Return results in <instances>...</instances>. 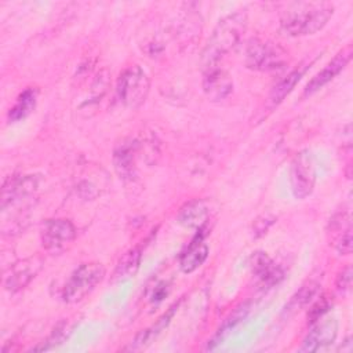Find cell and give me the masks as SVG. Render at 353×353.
<instances>
[{
  "label": "cell",
  "mask_w": 353,
  "mask_h": 353,
  "mask_svg": "<svg viewBox=\"0 0 353 353\" xmlns=\"http://www.w3.org/2000/svg\"><path fill=\"white\" fill-rule=\"evenodd\" d=\"M332 15L334 6L328 1L291 3L280 14V26L294 37L314 34L328 23Z\"/></svg>",
  "instance_id": "obj_1"
},
{
  "label": "cell",
  "mask_w": 353,
  "mask_h": 353,
  "mask_svg": "<svg viewBox=\"0 0 353 353\" xmlns=\"http://www.w3.org/2000/svg\"><path fill=\"white\" fill-rule=\"evenodd\" d=\"M247 22L248 19L244 12L229 14L218 22L203 51V69L216 66L221 58L240 43L247 29Z\"/></svg>",
  "instance_id": "obj_2"
},
{
  "label": "cell",
  "mask_w": 353,
  "mask_h": 353,
  "mask_svg": "<svg viewBox=\"0 0 353 353\" xmlns=\"http://www.w3.org/2000/svg\"><path fill=\"white\" fill-rule=\"evenodd\" d=\"M105 277V268L99 262H87L80 265L69 276L62 288V299L68 303H76L84 299Z\"/></svg>",
  "instance_id": "obj_3"
},
{
  "label": "cell",
  "mask_w": 353,
  "mask_h": 353,
  "mask_svg": "<svg viewBox=\"0 0 353 353\" xmlns=\"http://www.w3.org/2000/svg\"><path fill=\"white\" fill-rule=\"evenodd\" d=\"M150 90V80L146 72L138 66L132 65L125 68L117 80L116 92L120 102L131 109L139 108L148 98Z\"/></svg>",
  "instance_id": "obj_4"
},
{
  "label": "cell",
  "mask_w": 353,
  "mask_h": 353,
  "mask_svg": "<svg viewBox=\"0 0 353 353\" xmlns=\"http://www.w3.org/2000/svg\"><path fill=\"white\" fill-rule=\"evenodd\" d=\"M287 61L285 51L270 40L252 39L245 48V66L258 72H270L283 68Z\"/></svg>",
  "instance_id": "obj_5"
},
{
  "label": "cell",
  "mask_w": 353,
  "mask_h": 353,
  "mask_svg": "<svg viewBox=\"0 0 353 353\" xmlns=\"http://www.w3.org/2000/svg\"><path fill=\"white\" fill-rule=\"evenodd\" d=\"M290 183L296 199H305L312 194L316 185V165L309 150H301L294 157L290 171Z\"/></svg>",
  "instance_id": "obj_6"
},
{
  "label": "cell",
  "mask_w": 353,
  "mask_h": 353,
  "mask_svg": "<svg viewBox=\"0 0 353 353\" xmlns=\"http://www.w3.org/2000/svg\"><path fill=\"white\" fill-rule=\"evenodd\" d=\"M39 188V178L36 175L10 176L3 186L1 192V210L3 212L12 207L32 203L34 193Z\"/></svg>",
  "instance_id": "obj_7"
},
{
  "label": "cell",
  "mask_w": 353,
  "mask_h": 353,
  "mask_svg": "<svg viewBox=\"0 0 353 353\" xmlns=\"http://www.w3.org/2000/svg\"><path fill=\"white\" fill-rule=\"evenodd\" d=\"M338 335V321L331 314H323L317 319L305 336L299 352H317L331 345Z\"/></svg>",
  "instance_id": "obj_8"
},
{
  "label": "cell",
  "mask_w": 353,
  "mask_h": 353,
  "mask_svg": "<svg viewBox=\"0 0 353 353\" xmlns=\"http://www.w3.org/2000/svg\"><path fill=\"white\" fill-rule=\"evenodd\" d=\"M41 266L43 259L39 255L15 262L4 274V288L10 292H18L23 290L41 270Z\"/></svg>",
  "instance_id": "obj_9"
},
{
  "label": "cell",
  "mask_w": 353,
  "mask_h": 353,
  "mask_svg": "<svg viewBox=\"0 0 353 353\" xmlns=\"http://www.w3.org/2000/svg\"><path fill=\"white\" fill-rule=\"evenodd\" d=\"M76 237L74 225L65 218L48 219L41 229V243L48 251H59Z\"/></svg>",
  "instance_id": "obj_10"
},
{
  "label": "cell",
  "mask_w": 353,
  "mask_h": 353,
  "mask_svg": "<svg viewBox=\"0 0 353 353\" xmlns=\"http://www.w3.org/2000/svg\"><path fill=\"white\" fill-rule=\"evenodd\" d=\"M352 46H346L345 48H342L320 72H317L312 80L306 84L303 94L305 95H312L313 92L319 91L320 88H323L327 83H330L335 76H338L350 62L352 58Z\"/></svg>",
  "instance_id": "obj_11"
},
{
  "label": "cell",
  "mask_w": 353,
  "mask_h": 353,
  "mask_svg": "<svg viewBox=\"0 0 353 353\" xmlns=\"http://www.w3.org/2000/svg\"><path fill=\"white\" fill-rule=\"evenodd\" d=\"M203 90L211 101L225 99L233 90V80L230 74L219 65L203 69Z\"/></svg>",
  "instance_id": "obj_12"
},
{
  "label": "cell",
  "mask_w": 353,
  "mask_h": 353,
  "mask_svg": "<svg viewBox=\"0 0 353 353\" xmlns=\"http://www.w3.org/2000/svg\"><path fill=\"white\" fill-rule=\"evenodd\" d=\"M139 143L135 139H123L113 152V164L120 178L132 179L135 176V157Z\"/></svg>",
  "instance_id": "obj_13"
},
{
  "label": "cell",
  "mask_w": 353,
  "mask_h": 353,
  "mask_svg": "<svg viewBox=\"0 0 353 353\" xmlns=\"http://www.w3.org/2000/svg\"><path fill=\"white\" fill-rule=\"evenodd\" d=\"M332 247L342 255L352 252V221L349 212H339L330 222Z\"/></svg>",
  "instance_id": "obj_14"
},
{
  "label": "cell",
  "mask_w": 353,
  "mask_h": 353,
  "mask_svg": "<svg viewBox=\"0 0 353 353\" xmlns=\"http://www.w3.org/2000/svg\"><path fill=\"white\" fill-rule=\"evenodd\" d=\"M251 272L263 285H274L283 277V270L272 261V258L262 251H256L251 255L250 259Z\"/></svg>",
  "instance_id": "obj_15"
},
{
  "label": "cell",
  "mask_w": 353,
  "mask_h": 353,
  "mask_svg": "<svg viewBox=\"0 0 353 353\" xmlns=\"http://www.w3.org/2000/svg\"><path fill=\"white\" fill-rule=\"evenodd\" d=\"M203 228L200 229V234H197L186 250L179 256V268L183 273H192L199 269L208 256V245L203 241Z\"/></svg>",
  "instance_id": "obj_16"
},
{
  "label": "cell",
  "mask_w": 353,
  "mask_h": 353,
  "mask_svg": "<svg viewBox=\"0 0 353 353\" xmlns=\"http://www.w3.org/2000/svg\"><path fill=\"white\" fill-rule=\"evenodd\" d=\"M210 216L208 205L204 200H190L188 201L178 212L176 221L185 228L189 229H201L204 228Z\"/></svg>",
  "instance_id": "obj_17"
},
{
  "label": "cell",
  "mask_w": 353,
  "mask_h": 353,
  "mask_svg": "<svg viewBox=\"0 0 353 353\" xmlns=\"http://www.w3.org/2000/svg\"><path fill=\"white\" fill-rule=\"evenodd\" d=\"M141 259H142V252L139 247H134L125 251L116 263V268L113 272V281H124L134 277V274L139 269Z\"/></svg>",
  "instance_id": "obj_18"
},
{
  "label": "cell",
  "mask_w": 353,
  "mask_h": 353,
  "mask_svg": "<svg viewBox=\"0 0 353 353\" xmlns=\"http://www.w3.org/2000/svg\"><path fill=\"white\" fill-rule=\"evenodd\" d=\"M178 305H179V303H174V305L156 321V324H153L152 327H149V328L141 331V332L134 338V341L131 342V345H130L128 349H130V350H137V349H142V347H145L146 345H149L150 341H152L156 335H159V334L170 324L171 319L174 317V313H175L176 309H178Z\"/></svg>",
  "instance_id": "obj_19"
},
{
  "label": "cell",
  "mask_w": 353,
  "mask_h": 353,
  "mask_svg": "<svg viewBox=\"0 0 353 353\" xmlns=\"http://www.w3.org/2000/svg\"><path fill=\"white\" fill-rule=\"evenodd\" d=\"M250 309H251L250 302H244V303L239 305V306L223 320L222 325L218 328V331H216V334L214 335V338H212L211 341H208L207 349H214L216 345H219L221 341H222L239 323H241V321L247 317Z\"/></svg>",
  "instance_id": "obj_20"
},
{
  "label": "cell",
  "mask_w": 353,
  "mask_h": 353,
  "mask_svg": "<svg viewBox=\"0 0 353 353\" xmlns=\"http://www.w3.org/2000/svg\"><path fill=\"white\" fill-rule=\"evenodd\" d=\"M306 68H307V66H298V68H295L294 70H291L287 76H284V77L273 87V90H272V92H270V97H269V99H270V102H272L273 105L280 103V102L294 90V87L296 85V83L302 79V76H303Z\"/></svg>",
  "instance_id": "obj_21"
},
{
  "label": "cell",
  "mask_w": 353,
  "mask_h": 353,
  "mask_svg": "<svg viewBox=\"0 0 353 353\" xmlns=\"http://www.w3.org/2000/svg\"><path fill=\"white\" fill-rule=\"evenodd\" d=\"M36 98L37 92L33 88H26L23 92H21L15 105L8 112L10 121H19L30 114L36 106Z\"/></svg>",
  "instance_id": "obj_22"
},
{
  "label": "cell",
  "mask_w": 353,
  "mask_h": 353,
  "mask_svg": "<svg viewBox=\"0 0 353 353\" xmlns=\"http://www.w3.org/2000/svg\"><path fill=\"white\" fill-rule=\"evenodd\" d=\"M319 287L320 285L316 281H309L305 285H302L285 306V312H296L306 306L317 295Z\"/></svg>",
  "instance_id": "obj_23"
},
{
  "label": "cell",
  "mask_w": 353,
  "mask_h": 353,
  "mask_svg": "<svg viewBox=\"0 0 353 353\" xmlns=\"http://www.w3.org/2000/svg\"><path fill=\"white\" fill-rule=\"evenodd\" d=\"M72 330H73V325L70 327L69 321H62L61 324H58L57 328H54L52 334L48 336V339L46 342H43V345L36 346L32 350H48V349H52L54 346L62 343V341L65 338H68V335L72 332Z\"/></svg>",
  "instance_id": "obj_24"
},
{
  "label": "cell",
  "mask_w": 353,
  "mask_h": 353,
  "mask_svg": "<svg viewBox=\"0 0 353 353\" xmlns=\"http://www.w3.org/2000/svg\"><path fill=\"white\" fill-rule=\"evenodd\" d=\"M350 287H352V268L347 265L339 272L336 277V288L339 292L345 294L350 290Z\"/></svg>",
  "instance_id": "obj_25"
},
{
  "label": "cell",
  "mask_w": 353,
  "mask_h": 353,
  "mask_svg": "<svg viewBox=\"0 0 353 353\" xmlns=\"http://www.w3.org/2000/svg\"><path fill=\"white\" fill-rule=\"evenodd\" d=\"M330 309V302L325 298H320L310 309L307 313V319L310 323H314L317 319H320L323 314H325Z\"/></svg>",
  "instance_id": "obj_26"
},
{
  "label": "cell",
  "mask_w": 353,
  "mask_h": 353,
  "mask_svg": "<svg viewBox=\"0 0 353 353\" xmlns=\"http://www.w3.org/2000/svg\"><path fill=\"white\" fill-rule=\"evenodd\" d=\"M274 222V218L273 216H269V215H262L259 218H256L254 221V233L256 236H262L266 233V230L269 229V226Z\"/></svg>",
  "instance_id": "obj_27"
},
{
  "label": "cell",
  "mask_w": 353,
  "mask_h": 353,
  "mask_svg": "<svg viewBox=\"0 0 353 353\" xmlns=\"http://www.w3.org/2000/svg\"><path fill=\"white\" fill-rule=\"evenodd\" d=\"M168 291H170L168 283H165V281L157 283V284L154 285L152 294H150V301H152V302H160L163 298L167 296Z\"/></svg>",
  "instance_id": "obj_28"
}]
</instances>
